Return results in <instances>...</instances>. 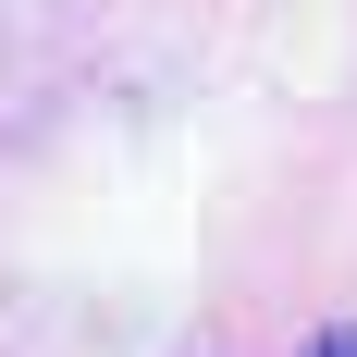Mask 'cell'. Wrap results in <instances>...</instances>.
Listing matches in <instances>:
<instances>
[{"label": "cell", "mask_w": 357, "mask_h": 357, "mask_svg": "<svg viewBox=\"0 0 357 357\" xmlns=\"http://www.w3.org/2000/svg\"><path fill=\"white\" fill-rule=\"evenodd\" d=\"M308 357H357V321H333V333H321V345H308Z\"/></svg>", "instance_id": "6da1fadb"}]
</instances>
